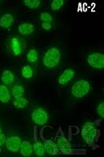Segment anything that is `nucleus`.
I'll return each instance as SVG.
<instances>
[{
    "label": "nucleus",
    "mask_w": 104,
    "mask_h": 157,
    "mask_svg": "<svg viewBox=\"0 0 104 157\" xmlns=\"http://www.w3.org/2000/svg\"><path fill=\"white\" fill-rule=\"evenodd\" d=\"M97 133L98 130L95 127V125L93 122L87 121L82 126L81 135L85 143H87L88 145H91L94 144L97 137Z\"/></svg>",
    "instance_id": "1"
},
{
    "label": "nucleus",
    "mask_w": 104,
    "mask_h": 157,
    "mask_svg": "<svg viewBox=\"0 0 104 157\" xmlns=\"http://www.w3.org/2000/svg\"><path fill=\"white\" fill-rule=\"evenodd\" d=\"M61 60V52L56 47H52L45 53L43 58L44 65L48 68H53L58 66Z\"/></svg>",
    "instance_id": "2"
},
{
    "label": "nucleus",
    "mask_w": 104,
    "mask_h": 157,
    "mask_svg": "<svg viewBox=\"0 0 104 157\" xmlns=\"http://www.w3.org/2000/svg\"><path fill=\"white\" fill-rule=\"evenodd\" d=\"M90 92L91 84L85 79H80L75 82L71 89V93L75 98H82Z\"/></svg>",
    "instance_id": "3"
},
{
    "label": "nucleus",
    "mask_w": 104,
    "mask_h": 157,
    "mask_svg": "<svg viewBox=\"0 0 104 157\" xmlns=\"http://www.w3.org/2000/svg\"><path fill=\"white\" fill-rule=\"evenodd\" d=\"M32 120L37 126H44L48 122L49 114L43 108H37L32 113Z\"/></svg>",
    "instance_id": "4"
},
{
    "label": "nucleus",
    "mask_w": 104,
    "mask_h": 157,
    "mask_svg": "<svg viewBox=\"0 0 104 157\" xmlns=\"http://www.w3.org/2000/svg\"><path fill=\"white\" fill-rule=\"evenodd\" d=\"M87 63L91 67L102 69L104 68V54L101 53H92L89 54Z\"/></svg>",
    "instance_id": "5"
},
{
    "label": "nucleus",
    "mask_w": 104,
    "mask_h": 157,
    "mask_svg": "<svg viewBox=\"0 0 104 157\" xmlns=\"http://www.w3.org/2000/svg\"><path fill=\"white\" fill-rule=\"evenodd\" d=\"M57 145L61 152L65 155H70L73 153V148L69 142L64 136H59L57 140Z\"/></svg>",
    "instance_id": "6"
},
{
    "label": "nucleus",
    "mask_w": 104,
    "mask_h": 157,
    "mask_svg": "<svg viewBox=\"0 0 104 157\" xmlns=\"http://www.w3.org/2000/svg\"><path fill=\"white\" fill-rule=\"evenodd\" d=\"M21 139L19 136H10L6 139V147L7 150L11 152H17L20 151V145H21Z\"/></svg>",
    "instance_id": "7"
},
{
    "label": "nucleus",
    "mask_w": 104,
    "mask_h": 157,
    "mask_svg": "<svg viewBox=\"0 0 104 157\" xmlns=\"http://www.w3.org/2000/svg\"><path fill=\"white\" fill-rule=\"evenodd\" d=\"M74 75H75V72L73 69H66L65 70L63 73L60 75V77L58 78V83L61 85H65L66 84L73 79V78L74 77Z\"/></svg>",
    "instance_id": "8"
},
{
    "label": "nucleus",
    "mask_w": 104,
    "mask_h": 157,
    "mask_svg": "<svg viewBox=\"0 0 104 157\" xmlns=\"http://www.w3.org/2000/svg\"><path fill=\"white\" fill-rule=\"evenodd\" d=\"M44 149H45V151L49 155H56L59 153V149L58 147V145L52 140H45L44 143Z\"/></svg>",
    "instance_id": "9"
},
{
    "label": "nucleus",
    "mask_w": 104,
    "mask_h": 157,
    "mask_svg": "<svg viewBox=\"0 0 104 157\" xmlns=\"http://www.w3.org/2000/svg\"><path fill=\"white\" fill-rule=\"evenodd\" d=\"M20 154L23 155V156H31L32 155V152H33V148H32V144H30L28 141H23L21 143V145H20Z\"/></svg>",
    "instance_id": "10"
},
{
    "label": "nucleus",
    "mask_w": 104,
    "mask_h": 157,
    "mask_svg": "<svg viewBox=\"0 0 104 157\" xmlns=\"http://www.w3.org/2000/svg\"><path fill=\"white\" fill-rule=\"evenodd\" d=\"M14 17L11 14H4L0 18V27L3 29H8L13 25Z\"/></svg>",
    "instance_id": "11"
},
{
    "label": "nucleus",
    "mask_w": 104,
    "mask_h": 157,
    "mask_svg": "<svg viewBox=\"0 0 104 157\" xmlns=\"http://www.w3.org/2000/svg\"><path fill=\"white\" fill-rule=\"evenodd\" d=\"M1 80L5 85L11 84L15 80V75H14L13 72L9 70H5L1 75Z\"/></svg>",
    "instance_id": "12"
},
{
    "label": "nucleus",
    "mask_w": 104,
    "mask_h": 157,
    "mask_svg": "<svg viewBox=\"0 0 104 157\" xmlns=\"http://www.w3.org/2000/svg\"><path fill=\"white\" fill-rule=\"evenodd\" d=\"M18 30L22 35H30L34 32V25L31 23H24L19 26Z\"/></svg>",
    "instance_id": "13"
},
{
    "label": "nucleus",
    "mask_w": 104,
    "mask_h": 157,
    "mask_svg": "<svg viewBox=\"0 0 104 157\" xmlns=\"http://www.w3.org/2000/svg\"><path fill=\"white\" fill-rule=\"evenodd\" d=\"M11 49L15 56H19L21 54V44L17 37H13L11 40Z\"/></svg>",
    "instance_id": "14"
},
{
    "label": "nucleus",
    "mask_w": 104,
    "mask_h": 157,
    "mask_svg": "<svg viewBox=\"0 0 104 157\" xmlns=\"http://www.w3.org/2000/svg\"><path fill=\"white\" fill-rule=\"evenodd\" d=\"M11 100V93L5 85H0V101L7 103Z\"/></svg>",
    "instance_id": "15"
},
{
    "label": "nucleus",
    "mask_w": 104,
    "mask_h": 157,
    "mask_svg": "<svg viewBox=\"0 0 104 157\" xmlns=\"http://www.w3.org/2000/svg\"><path fill=\"white\" fill-rule=\"evenodd\" d=\"M32 148H33L34 153L37 156H44V154H45V149H44V144H42L41 142H35L33 145H32Z\"/></svg>",
    "instance_id": "16"
},
{
    "label": "nucleus",
    "mask_w": 104,
    "mask_h": 157,
    "mask_svg": "<svg viewBox=\"0 0 104 157\" xmlns=\"http://www.w3.org/2000/svg\"><path fill=\"white\" fill-rule=\"evenodd\" d=\"M28 105V101L24 97H20V98H15L13 101V105L15 106V108L18 109H22L27 107V105Z\"/></svg>",
    "instance_id": "17"
},
{
    "label": "nucleus",
    "mask_w": 104,
    "mask_h": 157,
    "mask_svg": "<svg viewBox=\"0 0 104 157\" xmlns=\"http://www.w3.org/2000/svg\"><path fill=\"white\" fill-rule=\"evenodd\" d=\"M11 93L15 98H20L24 95V88L21 85H15L11 89Z\"/></svg>",
    "instance_id": "18"
},
{
    "label": "nucleus",
    "mask_w": 104,
    "mask_h": 157,
    "mask_svg": "<svg viewBox=\"0 0 104 157\" xmlns=\"http://www.w3.org/2000/svg\"><path fill=\"white\" fill-rule=\"evenodd\" d=\"M27 59L30 63H35L38 59V53L35 49H30L27 54Z\"/></svg>",
    "instance_id": "19"
},
{
    "label": "nucleus",
    "mask_w": 104,
    "mask_h": 157,
    "mask_svg": "<svg viewBox=\"0 0 104 157\" xmlns=\"http://www.w3.org/2000/svg\"><path fill=\"white\" fill-rule=\"evenodd\" d=\"M22 75L24 78H31L33 76V70L30 66H24L22 69Z\"/></svg>",
    "instance_id": "20"
},
{
    "label": "nucleus",
    "mask_w": 104,
    "mask_h": 157,
    "mask_svg": "<svg viewBox=\"0 0 104 157\" xmlns=\"http://www.w3.org/2000/svg\"><path fill=\"white\" fill-rule=\"evenodd\" d=\"M24 4L26 5V7L31 8V9H35L39 7L40 5V1L39 0H24Z\"/></svg>",
    "instance_id": "21"
},
{
    "label": "nucleus",
    "mask_w": 104,
    "mask_h": 157,
    "mask_svg": "<svg viewBox=\"0 0 104 157\" xmlns=\"http://www.w3.org/2000/svg\"><path fill=\"white\" fill-rule=\"evenodd\" d=\"M64 4L63 0H53L51 3V8L53 11H58Z\"/></svg>",
    "instance_id": "22"
},
{
    "label": "nucleus",
    "mask_w": 104,
    "mask_h": 157,
    "mask_svg": "<svg viewBox=\"0 0 104 157\" xmlns=\"http://www.w3.org/2000/svg\"><path fill=\"white\" fill-rule=\"evenodd\" d=\"M40 18L43 22L51 23L53 21V16H52V15L48 13V12H42V13L40 14Z\"/></svg>",
    "instance_id": "23"
},
{
    "label": "nucleus",
    "mask_w": 104,
    "mask_h": 157,
    "mask_svg": "<svg viewBox=\"0 0 104 157\" xmlns=\"http://www.w3.org/2000/svg\"><path fill=\"white\" fill-rule=\"evenodd\" d=\"M96 111H97V113L99 115V117L101 118H104V102H101L99 103V105L97 106V109H96Z\"/></svg>",
    "instance_id": "24"
},
{
    "label": "nucleus",
    "mask_w": 104,
    "mask_h": 157,
    "mask_svg": "<svg viewBox=\"0 0 104 157\" xmlns=\"http://www.w3.org/2000/svg\"><path fill=\"white\" fill-rule=\"evenodd\" d=\"M6 139H7V138H6L4 134H2V132L0 133V147L4 145L5 143H6Z\"/></svg>",
    "instance_id": "25"
},
{
    "label": "nucleus",
    "mask_w": 104,
    "mask_h": 157,
    "mask_svg": "<svg viewBox=\"0 0 104 157\" xmlns=\"http://www.w3.org/2000/svg\"><path fill=\"white\" fill-rule=\"evenodd\" d=\"M42 28L44 30H50L52 29V24L51 23L43 22L42 23Z\"/></svg>",
    "instance_id": "26"
},
{
    "label": "nucleus",
    "mask_w": 104,
    "mask_h": 157,
    "mask_svg": "<svg viewBox=\"0 0 104 157\" xmlns=\"http://www.w3.org/2000/svg\"><path fill=\"white\" fill-rule=\"evenodd\" d=\"M2 132V129H1V128H0V133Z\"/></svg>",
    "instance_id": "27"
}]
</instances>
